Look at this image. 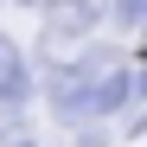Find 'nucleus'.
<instances>
[{
    "label": "nucleus",
    "instance_id": "obj_3",
    "mask_svg": "<svg viewBox=\"0 0 147 147\" xmlns=\"http://www.w3.org/2000/svg\"><path fill=\"white\" fill-rule=\"evenodd\" d=\"M115 19H121V26H141V19H147V0H115Z\"/></svg>",
    "mask_w": 147,
    "mask_h": 147
},
{
    "label": "nucleus",
    "instance_id": "obj_2",
    "mask_svg": "<svg viewBox=\"0 0 147 147\" xmlns=\"http://www.w3.org/2000/svg\"><path fill=\"white\" fill-rule=\"evenodd\" d=\"M26 90H32L26 58H19L13 38H0V109H19V102H26Z\"/></svg>",
    "mask_w": 147,
    "mask_h": 147
},
{
    "label": "nucleus",
    "instance_id": "obj_4",
    "mask_svg": "<svg viewBox=\"0 0 147 147\" xmlns=\"http://www.w3.org/2000/svg\"><path fill=\"white\" fill-rule=\"evenodd\" d=\"M26 7H32V0H26Z\"/></svg>",
    "mask_w": 147,
    "mask_h": 147
},
{
    "label": "nucleus",
    "instance_id": "obj_1",
    "mask_svg": "<svg viewBox=\"0 0 147 147\" xmlns=\"http://www.w3.org/2000/svg\"><path fill=\"white\" fill-rule=\"evenodd\" d=\"M32 7L45 13V32L51 38H83L102 19V0H32Z\"/></svg>",
    "mask_w": 147,
    "mask_h": 147
}]
</instances>
